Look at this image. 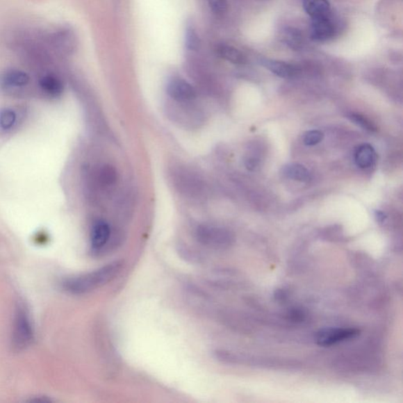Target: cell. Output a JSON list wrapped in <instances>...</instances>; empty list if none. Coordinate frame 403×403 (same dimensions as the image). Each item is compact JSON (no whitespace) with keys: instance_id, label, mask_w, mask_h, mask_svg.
Returning a JSON list of instances; mask_svg holds the SVG:
<instances>
[{"instance_id":"cell-5","label":"cell","mask_w":403,"mask_h":403,"mask_svg":"<svg viewBox=\"0 0 403 403\" xmlns=\"http://www.w3.org/2000/svg\"><path fill=\"white\" fill-rule=\"evenodd\" d=\"M169 96L179 102H188L197 98V92L188 81L179 78L171 79L167 85Z\"/></svg>"},{"instance_id":"cell-11","label":"cell","mask_w":403,"mask_h":403,"mask_svg":"<svg viewBox=\"0 0 403 403\" xmlns=\"http://www.w3.org/2000/svg\"><path fill=\"white\" fill-rule=\"evenodd\" d=\"M40 86L45 93L51 97H58L64 90L63 83L54 74H46L40 79Z\"/></svg>"},{"instance_id":"cell-7","label":"cell","mask_w":403,"mask_h":403,"mask_svg":"<svg viewBox=\"0 0 403 403\" xmlns=\"http://www.w3.org/2000/svg\"><path fill=\"white\" fill-rule=\"evenodd\" d=\"M335 28L330 17L312 19L311 38L315 41H325L333 38Z\"/></svg>"},{"instance_id":"cell-10","label":"cell","mask_w":403,"mask_h":403,"mask_svg":"<svg viewBox=\"0 0 403 403\" xmlns=\"http://www.w3.org/2000/svg\"><path fill=\"white\" fill-rule=\"evenodd\" d=\"M304 7L311 19L331 16L330 4L328 0H304Z\"/></svg>"},{"instance_id":"cell-17","label":"cell","mask_w":403,"mask_h":403,"mask_svg":"<svg viewBox=\"0 0 403 403\" xmlns=\"http://www.w3.org/2000/svg\"><path fill=\"white\" fill-rule=\"evenodd\" d=\"M324 138V134L318 130H312L304 134V142L307 146L316 145L322 142Z\"/></svg>"},{"instance_id":"cell-21","label":"cell","mask_w":403,"mask_h":403,"mask_svg":"<svg viewBox=\"0 0 403 403\" xmlns=\"http://www.w3.org/2000/svg\"><path fill=\"white\" fill-rule=\"evenodd\" d=\"M258 160L254 158H249L246 161V167L247 169L253 170L257 167Z\"/></svg>"},{"instance_id":"cell-19","label":"cell","mask_w":403,"mask_h":403,"mask_svg":"<svg viewBox=\"0 0 403 403\" xmlns=\"http://www.w3.org/2000/svg\"><path fill=\"white\" fill-rule=\"evenodd\" d=\"M213 13L221 15L227 9V0H206Z\"/></svg>"},{"instance_id":"cell-22","label":"cell","mask_w":403,"mask_h":403,"mask_svg":"<svg viewBox=\"0 0 403 403\" xmlns=\"http://www.w3.org/2000/svg\"><path fill=\"white\" fill-rule=\"evenodd\" d=\"M377 217L379 222H383L384 220V215L382 212L377 211Z\"/></svg>"},{"instance_id":"cell-18","label":"cell","mask_w":403,"mask_h":403,"mask_svg":"<svg viewBox=\"0 0 403 403\" xmlns=\"http://www.w3.org/2000/svg\"><path fill=\"white\" fill-rule=\"evenodd\" d=\"M349 118L353 122L358 124L359 126L363 128L365 130H368V131L375 132L377 130L376 127L373 126V124L363 116L354 114L349 115Z\"/></svg>"},{"instance_id":"cell-16","label":"cell","mask_w":403,"mask_h":403,"mask_svg":"<svg viewBox=\"0 0 403 403\" xmlns=\"http://www.w3.org/2000/svg\"><path fill=\"white\" fill-rule=\"evenodd\" d=\"M16 117L15 112L12 110H2L0 112V127L4 130L10 129L16 122Z\"/></svg>"},{"instance_id":"cell-15","label":"cell","mask_w":403,"mask_h":403,"mask_svg":"<svg viewBox=\"0 0 403 403\" xmlns=\"http://www.w3.org/2000/svg\"><path fill=\"white\" fill-rule=\"evenodd\" d=\"M99 179L101 183L104 186H112L117 180V172L114 167L110 165H105L101 169L99 173Z\"/></svg>"},{"instance_id":"cell-4","label":"cell","mask_w":403,"mask_h":403,"mask_svg":"<svg viewBox=\"0 0 403 403\" xmlns=\"http://www.w3.org/2000/svg\"><path fill=\"white\" fill-rule=\"evenodd\" d=\"M360 331L352 328H327L320 330L315 336L319 346L330 347L338 343L351 340L359 336Z\"/></svg>"},{"instance_id":"cell-1","label":"cell","mask_w":403,"mask_h":403,"mask_svg":"<svg viewBox=\"0 0 403 403\" xmlns=\"http://www.w3.org/2000/svg\"><path fill=\"white\" fill-rule=\"evenodd\" d=\"M122 268V261H116L88 274L70 278L65 281L64 288L75 295L90 293L115 280Z\"/></svg>"},{"instance_id":"cell-6","label":"cell","mask_w":403,"mask_h":403,"mask_svg":"<svg viewBox=\"0 0 403 403\" xmlns=\"http://www.w3.org/2000/svg\"><path fill=\"white\" fill-rule=\"evenodd\" d=\"M31 81V76L21 69H10L0 76V85L8 90L26 86Z\"/></svg>"},{"instance_id":"cell-3","label":"cell","mask_w":403,"mask_h":403,"mask_svg":"<svg viewBox=\"0 0 403 403\" xmlns=\"http://www.w3.org/2000/svg\"><path fill=\"white\" fill-rule=\"evenodd\" d=\"M33 339V329L31 318L25 307L19 306L17 309L13 331V343L19 349H25Z\"/></svg>"},{"instance_id":"cell-9","label":"cell","mask_w":403,"mask_h":403,"mask_svg":"<svg viewBox=\"0 0 403 403\" xmlns=\"http://www.w3.org/2000/svg\"><path fill=\"white\" fill-rule=\"evenodd\" d=\"M260 63L264 67L271 71L272 73L283 79H292L297 75L299 72L297 68L286 63L268 58L261 59Z\"/></svg>"},{"instance_id":"cell-2","label":"cell","mask_w":403,"mask_h":403,"mask_svg":"<svg viewBox=\"0 0 403 403\" xmlns=\"http://www.w3.org/2000/svg\"><path fill=\"white\" fill-rule=\"evenodd\" d=\"M195 238L200 245L215 250L229 247L233 240L227 229L206 224H200L195 229Z\"/></svg>"},{"instance_id":"cell-8","label":"cell","mask_w":403,"mask_h":403,"mask_svg":"<svg viewBox=\"0 0 403 403\" xmlns=\"http://www.w3.org/2000/svg\"><path fill=\"white\" fill-rule=\"evenodd\" d=\"M111 230L110 225L99 221L93 225L91 234V245L94 251L101 250L108 244L110 238Z\"/></svg>"},{"instance_id":"cell-20","label":"cell","mask_w":403,"mask_h":403,"mask_svg":"<svg viewBox=\"0 0 403 403\" xmlns=\"http://www.w3.org/2000/svg\"><path fill=\"white\" fill-rule=\"evenodd\" d=\"M186 43L189 49H197L199 46L198 35L193 29H189L186 35Z\"/></svg>"},{"instance_id":"cell-12","label":"cell","mask_w":403,"mask_h":403,"mask_svg":"<svg viewBox=\"0 0 403 403\" xmlns=\"http://www.w3.org/2000/svg\"><path fill=\"white\" fill-rule=\"evenodd\" d=\"M375 148L368 144L359 146L354 154L355 163L361 169L370 168L375 163Z\"/></svg>"},{"instance_id":"cell-13","label":"cell","mask_w":403,"mask_h":403,"mask_svg":"<svg viewBox=\"0 0 403 403\" xmlns=\"http://www.w3.org/2000/svg\"><path fill=\"white\" fill-rule=\"evenodd\" d=\"M283 174L290 179L300 182H309L311 174L304 165L299 164H289L282 169Z\"/></svg>"},{"instance_id":"cell-14","label":"cell","mask_w":403,"mask_h":403,"mask_svg":"<svg viewBox=\"0 0 403 403\" xmlns=\"http://www.w3.org/2000/svg\"><path fill=\"white\" fill-rule=\"evenodd\" d=\"M217 53L219 56L234 64H244L246 61L245 56L238 49L229 45H220L217 47Z\"/></svg>"}]
</instances>
